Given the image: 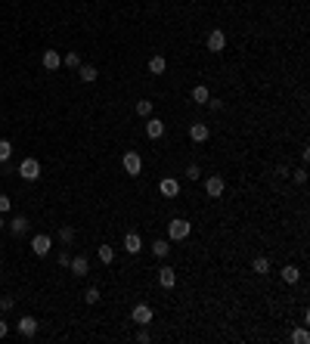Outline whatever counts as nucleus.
I'll use <instances>...</instances> for the list:
<instances>
[{
  "mask_svg": "<svg viewBox=\"0 0 310 344\" xmlns=\"http://www.w3.org/2000/svg\"><path fill=\"white\" fill-rule=\"evenodd\" d=\"M189 99L196 102V105H205V102L211 99V90H208L205 84H196V87H192V93H189Z\"/></svg>",
  "mask_w": 310,
  "mask_h": 344,
  "instance_id": "obj_13",
  "label": "nucleus"
},
{
  "mask_svg": "<svg viewBox=\"0 0 310 344\" xmlns=\"http://www.w3.org/2000/svg\"><path fill=\"white\" fill-rule=\"evenodd\" d=\"M10 208H13V199L10 196H0V214H7Z\"/></svg>",
  "mask_w": 310,
  "mask_h": 344,
  "instance_id": "obj_34",
  "label": "nucleus"
},
{
  "mask_svg": "<svg viewBox=\"0 0 310 344\" xmlns=\"http://www.w3.org/2000/svg\"><path fill=\"white\" fill-rule=\"evenodd\" d=\"M165 134V121L162 118H152V115H149V118H146V137L149 140H159Z\"/></svg>",
  "mask_w": 310,
  "mask_h": 344,
  "instance_id": "obj_10",
  "label": "nucleus"
},
{
  "mask_svg": "<svg viewBox=\"0 0 310 344\" xmlns=\"http://www.w3.org/2000/svg\"><path fill=\"white\" fill-rule=\"evenodd\" d=\"M131 320H134L137 326H149V323L155 320V313H152V307H149V304H137V307L131 310Z\"/></svg>",
  "mask_w": 310,
  "mask_h": 344,
  "instance_id": "obj_5",
  "label": "nucleus"
},
{
  "mask_svg": "<svg viewBox=\"0 0 310 344\" xmlns=\"http://www.w3.org/2000/svg\"><path fill=\"white\" fill-rule=\"evenodd\" d=\"M68 267H71V273H74V276H87V273H90V260H87L84 254L71 257V260H68Z\"/></svg>",
  "mask_w": 310,
  "mask_h": 344,
  "instance_id": "obj_11",
  "label": "nucleus"
},
{
  "mask_svg": "<svg viewBox=\"0 0 310 344\" xmlns=\"http://www.w3.org/2000/svg\"><path fill=\"white\" fill-rule=\"evenodd\" d=\"M205 47H208L211 53H223V50H226V34H223L220 28H214V31L208 34V41H205Z\"/></svg>",
  "mask_w": 310,
  "mask_h": 344,
  "instance_id": "obj_7",
  "label": "nucleus"
},
{
  "mask_svg": "<svg viewBox=\"0 0 310 344\" xmlns=\"http://www.w3.org/2000/svg\"><path fill=\"white\" fill-rule=\"evenodd\" d=\"M289 177H295V183H307V168H298V171H292Z\"/></svg>",
  "mask_w": 310,
  "mask_h": 344,
  "instance_id": "obj_31",
  "label": "nucleus"
},
{
  "mask_svg": "<svg viewBox=\"0 0 310 344\" xmlns=\"http://www.w3.org/2000/svg\"><path fill=\"white\" fill-rule=\"evenodd\" d=\"M223 189H226V180H223L220 174H211V177L205 180V196H208V199H220Z\"/></svg>",
  "mask_w": 310,
  "mask_h": 344,
  "instance_id": "obj_3",
  "label": "nucleus"
},
{
  "mask_svg": "<svg viewBox=\"0 0 310 344\" xmlns=\"http://www.w3.org/2000/svg\"><path fill=\"white\" fill-rule=\"evenodd\" d=\"M276 177H289V165H279L276 168Z\"/></svg>",
  "mask_w": 310,
  "mask_h": 344,
  "instance_id": "obj_37",
  "label": "nucleus"
},
{
  "mask_svg": "<svg viewBox=\"0 0 310 344\" xmlns=\"http://www.w3.org/2000/svg\"><path fill=\"white\" fill-rule=\"evenodd\" d=\"M56 236H59V242H65V245H68V242L74 239V229H71V226H59V233H56Z\"/></svg>",
  "mask_w": 310,
  "mask_h": 344,
  "instance_id": "obj_28",
  "label": "nucleus"
},
{
  "mask_svg": "<svg viewBox=\"0 0 310 344\" xmlns=\"http://www.w3.org/2000/svg\"><path fill=\"white\" fill-rule=\"evenodd\" d=\"M251 270H254L257 276H267V273H270V260H267V257H254V260H251Z\"/></svg>",
  "mask_w": 310,
  "mask_h": 344,
  "instance_id": "obj_22",
  "label": "nucleus"
},
{
  "mask_svg": "<svg viewBox=\"0 0 310 344\" xmlns=\"http://www.w3.org/2000/svg\"><path fill=\"white\" fill-rule=\"evenodd\" d=\"M137 341H140V344H149V341H152V335L146 332V326H140V332H137Z\"/></svg>",
  "mask_w": 310,
  "mask_h": 344,
  "instance_id": "obj_33",
  "label": "nucleus"
},
{
  "mask_svg": "<svg viewBox=\"0 0 310 344\" xmlns=\"http://www.w3.org/2000/svg\"><path fill=\"white\" fill-rule=\"evenodd\" d=\"M19 177L28 180V183H34L37 177H41V162H37V158H25V162L19 165Z\"/></svg>",
  "mask_w": 310,
  "mask_h": 344,
  "instance_id": "obj_4",
  "label": "nucleus"
},
{
  "mask_svg": "<svg viewBox=\"0 0 310 344\" xmlns=\"http://www.w3.org/2000/svg\"><path fill=\"white\" fill-rule=\"evenodd\" d=\"M19 335L22 338H34L37 335V320L34 316H19Z\"/></svg>",
  "mask_w": 310,
  "mask_h": 344,
  "instance_id": "obj_12",
  "label": "nucleus"
},
{
  "mask_svg": "<svg viewBox=\"0 0 310 344\" xmlns=\"http://www.w3.org/2000/svg\"><path fill=\"white\" fill-rule=\"evenodd\" d=\"M159 193H162L165 199H177V196H180V183H177L174 177H165V180L159 183Z\"/></svg>",
  "mask_w": 310,
  "mask_h": 344,
  "instance_id": "obj_9",
  "label": "nucleus"
},
{
  "mask_svg": "<svg viewBox=\"0 0 310 344\" xmlns=\"http://www.w3.org/2000/svg\"><path fill=\"white\" fill-rule=\"evenodd\" d=\"M10 233H13L16 239H19V236H25V233H28V217H22V214H19V217H13V220H10Z\"/></svg>",
  "mask_w": 310,
  "mask_h": 344,
  "instance_id": "obj_15",
  "label": "nucleus"
},
{
  "mask_svg": "<svg viewBox=\"0 0 310 344\" xmlns=\"http://www.w3.org/2000/svg\"><path fill=\"white\" fill-rule=\"evenodd\" d=\"M10 155H13V143L0 140V162H10Z\"/></svg>",
  "mask_w": 310,
  "mask_h": 344,
  "instance_id": "obj_26",
  "label": "nucleus"
},
{
  "mask_svg": "<svg viewBox=\"0 0 310 344\" xmlns=\"http://www.w3.org/2000/svg\"><path fill=\"white\" fill-rule=\"evenodd\" d=\"M4 226H7V223H4V214H0V229H4Z\"/></svg>",
  "mask_w": 310,
  "mask_h": 344,
  "instance_id": "obj_39",
  "label": "nucleus"
},
{
  "mask_svg": "<svg viewBox=\"0 0 310 344\" xmlns=\"http://www.w3.org/2000/svg\"><path fill=\"white\" fill-rule=\"evenodd\" d=\"M124 251H127V254H140V251H143V239H140L137 233H127V236H124Z\"/></svg>",
  "mask_w": 310,
  "mask_h": 344,
  "instance_id": "obj_17",
  "label": "nucleus"
},
{
  "mask_svg": "<svg viewBox=\"0 0 310 344\" xmlns=\"http://www.w3.org/2000/svg\"><path fill=\"white\" fill-rule=\"evenodd\" d=\"M189 233H192V223L183 217H174L168 223V242H183V239H189Z\"/></svg>",
  "mask_w": 310,
  "mask_h": 344,
  "instance_id": "obj_1",
  "label": "nucleus"
},
{
  "mask_svg": "<svg viewBox=\"0 0 310 344\" xmlns=\"http://www.w3.org/2000/svg\"><path fill=\"white\" fill-rule=\"evenodd\" d=\"M205 105H208V109H211V112H220V109H223V102H220V99H208V102H205Z\"/></svg>",
  "mask_w": 310,
  "mask_h": 344,
  "instance_id": "obj_35",
  "label": "nucleus"
},
{
  "mask_svg": "<svg viewBox=\"0 0 310 344\" xmlns=\"http://www.w3.org/2000/svg\"><path fill=\"white\" fill-rule=\"evenodd\" d=\"M208 137H211L208 124H202V121H192V124H189V140H192V143H205Z\"/></svg>",
  "mask_w": 310,
  "mask_h": 344,
  "instance_id": "obj_8",
  "label": "nucleus"
},
{
  "mask_svg": "<svg viewBox=\"0 0 310 344\" xmlns=\"http://www.w3.org/2000/svg\"><path fill=\"white\" fill-rule=\"evenodd\" d=\"M50 248H53V239H50L47 233H41V236H34V239H31V251H34L37 257H47V254H50Z\"/></svg>",
  "mask_w": 310,
  "mask_h": 344,
  "instance_id": "obj_6",
  "label": "nucleus"
},
{
  "mask_svg": "<svg viewBox=\"0 0 310 344\" xmlns=\"http://www.w3.org/2000/svg\"><path fill=\"white\" fill-rule=\"evenodd\" d=\"M77 78H81L84 84H93V81H96V68H93V65H84V62H81V65H77Z\"/></svg>",
  "mask_w": 310,
  "mask_h": 344,
  "instance_id": "obj_20",
  "label": "nucleus"
},
{
  "mask_svg": "<svg viewBox=\"0 0 310 344\" xmlns=\"http://www.w3.org/2000/svg\"><path fill=\"white\" fill-rule=\"evenodd\" d=\"M168 251H171V248H168V239H155V242H152V254H155V257H162V260H165V257H168Z\"/></svg>",
  "mask_w": 310,
  "mask_h": 344,
  "instance_id": "obj_21",
  "label": "nucleus"
},
{
  "mask_svg": "<svg viewBox=\"0 0 310 344\" xmlns=\"http://www.w3.org/2000/svg\"><path fill=\"white\" fill-rule=\"evenodd\" d=\"M7 332H10V326H7L4 320H0V338H7Z\"/></svg>",
  "mask_w": 310,
  "mask_h": 344,
  "instance_id": "obj_38",
  "label": "nucleus"
},
{
  "mask_svg": "<svg viewBox=\"0 0 310 344\" xmlns=\"http://www.w3.org/2000/svg\"><path fill=\"white\" fill-rule=\"evenodd\" d=\"M13 304H16V301H13L10 295H4V298H0V310H4V313H7V310H13Z\"/></svg>",
  "mask_w": 310,
  "mask_h": 344,
  "instance_id": "obj_32",
  "label": "nucleus"
},
{
  "mask_svg": "<svg viewBox=\"0 0 310 344\" xmlns=\"http://www.w3.org/2000/svg\"><path fill=\"white\" fill-rule=\"evenodd\" d=\"M96 254H99V260H102V263H112V260H115V248H112V245H99V251H96Z\"/></svg>",
  "mask_w": 310,
  "mask_h": 344,
  "instance_id": "obj_25",
  "label": "nucleus"
},
{
  "mask_svg": "<svg viewBox=\"0 0 310 344\" xmlns=\"http://www.w3.org/2000/svg\"><path fill=\"white\" fill-rule=\"evenodd\" d=\"M0 251H4V245H0Z\"/></svg>",
  "mask_w": 310,
  "mask_h": 344,
  "instance_id": "obj_40",
  "label": "nucleus"
},
{
  "mask_svg": "<svg viewBox=\"0 0 310 344\" xmlns=\"http://www.w3.org/2000/svg\"><path fill=\"white\" fill-rule=\"evenodd\" d=\"M44 68H47V71L62 68V56H59L56 50H44Z\"/></svg>",
  "mask_w": 310,
  "mask_h": 344,
  "instance_id": "obj_16",
  "label": "nucleus"
},
{
  "mask_svg": "<svg viewBox=\"0 0 310 344\" xmlns=\"http://www.w3.org/2000/svg\"><path fill=\"white\" fill-rule=\"evenodd\" d=\"M186 177H189V180H199V177H202V168H199V165H186Z\"/></svg>",
  "mask_w": 310,
  "mask_h": 344,
  "instance_id": "obj_30",
  "label": "nucleus"
},
{
  "mask_svg": "<svg viewBox=\"0 0 310 344\" xmlns=\"http://www.w3.org/2000/svg\"><path fill=\"white\" fill-rule=\"evenodd\" d=\"M121 165H124V171L131 174V177H137V174H143V155L137 149H131V152H124V158H121Z\"/></svg>",
  "mask_w": 310,
  "mask_h": 344,
  "instance_id": "obj_2",
  "label": "nucleus"
},
{
  "mask_svg": "<svg viewBox=\"0 0 310 344\" xmlns=\"http://www.w3.org/2000/svg\"><path fill=\"white\" fill-rule=\"evenodd\" d=\"M56 260H59L62 267H68V260H71V257H68V251H59V254H56Z\"/></svg>",
  "mask_w": 310,
  "mask_h": 344,
  "instance_id": "obj_36",
  "label": "nucleus"
},
{
  "mask_svg": "<svg viewBox=\"0 0 310 344\" xmlns=\"http://www.w3.org/2000/svg\"><path fill=\"white\" fill-rule=\"evenodd\" d=\"M159 285L162 288H174L177 285V273L171 270V267H162V270H159Z\"/></svg>",
  "mask_w": 310,
  "mask_h": 344,
  "instance_id": "obj_14",
  "label": "nucleus"
},
{
  "mask_svg": "<svg viewBox=\"0 0 310 344\" xmlns=\"http://www.w3.org/2000/svg\"><path fill=\"white\" fill-rule=\"evenodd\" d=\"M137 115H140V118H149V115H152V99H137Z\"/></svg>",
  "mask_w": 310,
  "mask_h": 344,
  "instance_id": "obj_24",
  "label": "nucleus"
},
{
  "mask_svg": "<svg viewBox=\"0 0 310 344\" xmlns=\"http://www.w3.org/2000/svg\"><path fill=\"white\" fill-rule=\"evenodd\" d=\"M62 65L65 68H77V65H81V56H77V53H65L62 56Z\"/></svg>",
  "mask_w": 310,
  "mask_h": 344,
  "instance_id": "obj_27",
  "label": "nucleus"
},
{
  "mask_svg": "<svg viewBox=\"0 0 310 344\" xmlns=\"http://www.w3.org/2000/svg\"><path fill=\"white\" fill-rule=\"evenodd\" d=\"M282 282H289V285H295V282H301V270L295 263H289V267H282Z\"/></svg>",
  "mask_w": 310,
  "mask_h": 344,
  "instance_id": "obj_19",
  "label": "nucleus"
},
{
  "mask_svg": "<svg viewBox=\"0 0 310 344\" xmlns=\"http://www.w3.org/2000/svg\"><path fill=\"white\" fill-rule=\"evenodd\" d=\"M168 71V59L165 56H152L149 59V74H165Z\"/></svg>",
  "mask_w": 310,
  "mask_h": 344,
  "instance_id": "obj_18",
  "label": "nucleus"
},
{
  "mask_svg": "<svg viewBox=\"0 0 310 344\" xmlns=\"http://www.w3.org/2000/svg\"><path fill=\"white\" fill-rule=\"evenodd\" d=\"M292 344H310V332L301 326V329H292Z\"/></svg>",
  "mask_w": 310,
  "mask_h": 344,
  "instance_id": "obj_23",
  "label": "nucleus"
},
{
  "mask_svg": "<svg viewBox=\"0 0 310 344\" xmlns=\"http://www.w3.org/2000/svg\"><path fill=\"white\" fill-rule=\"evenodd\" d=\"M84 301H87V304H99V288H96V285H90V288L84 292Z\"/></svg>",
  "mask_w": 310,
  "mask_h": 344,
  "instance_id": "obj_29",
  "label": "nucleus"
}]
</instances>
